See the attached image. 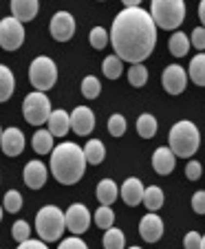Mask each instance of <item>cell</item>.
Segmentation results:
<instances>
[{
    "instance_id": "obj_1",
    "label": "cell",
    "mask_w": 205,
    "mask_h": 249,
    "mask_svg": "<svg viewBox=\"0 0 205 249\" xmlns=\"http://www.w3.org/2000/svg\"><path fill=\"white\" fill-rule=\"evenodd\" d=\"M111 44L115 55L130 64H141L157 44V24L141 7H126L115 16L111 27Z\"/></svg>"
},
{
    "instance_id": "obj_2",
    "label": "cell",
    "mask_w": 205,
    "mask_h": 249,
    "mask_svg": "<svg viewBox=\"0 0 205 249\" xmlns=\"http://www.w3.org/2000/svg\"><path fill=\"white\" fill-rule=\"evenodd\" d=\"M86 170L84 148H79L73 141L57 143L51 150V172L53 179H57L62 185H75Z\"/></svg>"
},
{
    "instance_id": "obj_3",
    "label": "cell",
    "mask_w": 205,
    "mask_h": 249,
    "mask_svg": "<svg viewBox=\"0 0 205 249\" xmlns=\"http://www.w3.org/2000/svg\"><path fill=\"white\" fill-rule=\"evenodd\" d=\"M168 143L170 150L174 152V157H181V159H190L194 157V152L201 146V132L187 119L177 122L168 132Z\"/></svg>"
},
{
    "instance_id": "obj_4",
    "label": "cell",
    "mask_w": 205,
    "mask_h": 249,
    "mask_svg": "<svg viewBox=\"0 0 205 249\" xmlns=\"http://www.w3.org/2000/svg\"><path fill=\"white\" fill-rule=\"evenodd\" d=\"M148 14L159 29L174 31L186 20V2L183 0H152Z\"/></svg>"
},
{
    "instance_id": "obj_5",
    "label": "cell",
    "mask_w": 205,
    "mask_h": 249,
    "mask_svg": "<svg viewBox=\"0 0 205 249\" xmlns=\"http://www.w3.org/2000/svg\"><path fill=\"white\" fill-rule=\"evenodd\" d=\"M36 230H37L40 240H44V243L60 240L66 230L64 212L57 205H44L42 210L36 214Z\"/></svg>"
},
{
    "instance_id": "obj_6",
    "label": "cell",
    "mask_w": 205,
    "mask_h": 249,
    "mask_svg": "<svg viewBox=\"0 0 205 249\" xmlns=\"http://www.w3.org/2000/svg\"><path fill=\"white\" fill-rule=\"evenodd\" d=\"M29 82L36 90H49L57 82V64L47 55H40L29 64Z\"/></svg>"
},
{
    "instance_id": "obj_7",
    "label": "cell",
    "mask_w": 205,
    "mask_h": 249,
    "mask_svg": "<svg viewBox=\"0 0 205 249\" xmlns=\"http://www.w3.org/2000/svg\"><path fill=\"white\" fill-rule=\"evenodd\" d=\"M22 115L31 126H44L51 115V102L42 90H33L22 102Z\"/></svg>"
},
{
    "instance_id": "obj_8",
    "label": "cell",
    "mask_w": 205,
    "mask_h": 249,
    "mask_svg": "<svg viewBox=\"0 0 205 249\" xmlns=\"http://www.w3.org/2000/svg\"><path fill=\"white\" fill-rule=\"evenodd\" d=\"M24 24L20 20H16L14 16L0 20V47L5 51H16L24 44Z\"/></svg>"
},
{
    "instance_id": "obj_9",
    "label": "cell",
    "mask_w": 205,
    "mask_h": 249,
    "mask_svg": "<svg viewBox=\"0 0 205 249\" xmlns=\"http://www.w3.org/2000/svg\"><path fill=\"white\" fill-rule=\"evenodd\" d=\"M64 223H66V230L73 231V234H84L89 231L91 227V212L86 205L82 203H73L69 210L64 212Z\"/></svg>"
},
{
    "instance_id": "obj_10",
    "label": "cell",
    "mask_w": 205,
    "mask_h": 249,
    "mask_svg": "<svg viewBox=\"0 0 205 249\" xmlns=\"http://www.w3.org/2000/svg\"><path fill=\"white\" fill-rule=\"evenodd\" d=\"M49 31H51L53 40H57V42H69L75 36V18L69 11H57L51 18Z\"/></svg>"
},
{
    "instance_id": "obj_11",
    "label": "cell",
    "mask_w": 205,
    "mask_h": 249,
    "mask_svg": "<svg viewBox=\"0 0 205 249\" xmlns=\"http://www.w3.org/2000/svg\"><path fill=\"white\" fill-rule=\"evenodd\" d=\"M161 84H163V89H166V93L181 95L183 90H186V86H187V73H186V69H183V66H179V64L166 66V71H163V77H161Z\"/></svg>"
},
{
    "instance_id": "obj_12",
    "label": "cell",
    "mask_w": 205,
    "mask_h": 249,
    "mask_svg": "<svg viewBox=\"0 0 205 249\" xmlns=\"http://www.w3.org/2000/svg\"><path fill=\"white\" fill-rule=\"evenodd\" d=\"M71 128L75 135L86 137L95 130V113L86 106H75L71 113Z\"/></svg>"
},
{
    "instance_id": "obj_13",
    "label": "cell",
    "mask_w": 205,
    "mask_h": 249,
    "mask_svg": "<svg viewBox=\"0 0 205 249\" xmlns=\"http://www.w3.org/2000/svg\"><path fill=\"white\" fill-rule=\"evenodd\" d=\"M47 177H49V170L42 161H29V163L24 165L22 179H24V183H27V188H31V190L44 188Z\"/></svg>"
},
{
    "instance_id": "obj_14",
    "label": "cell",
    "mask_w": 205,
    "mask_h": 249,
    "mask_svg": "<svg viewBox=\"0 0 205 249\" xmlns=\"http://www.w3.org/2000/svg\"><path fill=\"white\" fill-rule=\"evenodd\" d=\"M0 148L7 157H18L22 155L24 150V135L18 128H7L2 130V137H0Z\"/></svg>"
},
{
    "instance_id": "obj_15",
    "label": "cell",
    "mask_w": 205,
    "mask_h": 249,
    "mask_svg": "<svg viewBox=\"0 0 205 249\" xmlns=\"http://www.w3.org/2000/svg\"><path fill=\"white\" fill-rule=\"evenodd\" d=\"M139 234L146 243H157L163 236V221L157 214H146L139 223Z\"/></svg>"
},
{
    "instance_id": "obj_16",
    "label": "cell",
    "mask_w": 205,
    "mask_h": 249,
    "mask_svg": "<svg viewBox=\"0 0 205 249\" xmlns=\"http://www.w3.org/2000/svg\"><path fill=\"white\" fill-rule=\"evenodd\" d=\"M144 190L146 188L141 185V181L137 179V177H130V179H126L124 183H121L119 194H121V198H124L126 205L135 207V205H139V203L144 201Z\"/></svg>"
},
{
    "instance_id": "obj_17",
    "label": "cell",
    "mask_w": 205,
    "mask_h": 249,
    "mask_svg": "<svg viewBox=\"0 0 205 249\" xmlns=\"http://www.w3.org/2000/svg\"><path fill=\"white\" fill-rule=\"evenodd\" d=\"M37 11H40V2L37 0H11V16L20 22H31L36 20Z\"/></svg>"
},
{
    "instance_id": "obj_18",
    "label": "cell",
    "mask_w": 205,
    "mask_h": 249,
    "mask_svg": "<svg viewBox=\"0 0 205 249\" xmlns=\"http://www.w3.org/2000/svg\"><path fill=\"white\" fill-rule=\"evenodd\" d=\"M174 165H177V157H174V152L170 150V148H157V150L152 152V168L157 174H170L174 170Z\"/></svg>"
},
{
    "instance_id": "obj_19",
    "label": "cell",
    "mask_w": 205,
    "mask_h": 249,
    "mask_svg": "<svg viewBox=\"0 0 205 249\" xmlns=\"http://www.w3.org/2000/svg\"><path fill=\"white\" fill-rule=\"evenodd\" d=\"M47 130L51 132L53 137H64L66 132L71 130V115L66 113V110H51V115H49L47 119Z\"/></svg>"
},
{
    "instance_id": "obj_20",
    "label": "cell",
    "mask_w": 205,
    "mask_h": 249,
    "mask_svg": "<svg viewBox=\"0 0 205 249\" xmlns=\"http://www.w3.org/2000/svg\"><path fill=\"white\" fill-rule=\"evenodd\" d=\"M95 196H97L99 205H112L119 196V188L112 179H102L97 183V190H95Z\"/></svg>"
},
{
    "instance_id": "obj_21",
    "label": "cell",
    "mask_w": 205,
    "mask_h": 249,
    "mask_svg": "<svg viewBox=\"0 0 205 249\" xmlns=\"http://www.w3.org/2000/svg\"><path fill=\"white\" fill-rule=\"evenodd\" d=\"M14 89H16V77L11 73V69L0 64V104L7 102L14 95Z\"/></svg>"
},
{
    "instance_id": "obj_22",
    "label": "cell",
    "mask_w": 205,
    "mask_h": 249,
    "mask_svg": "<svg viewBox=\"0 0 205 249\" xmlns=\"http://www.w3.org/2000/svg\"><path fill=\"white\" fill-rule=\"evenodd\" d=\"M187 75L196 86H205V53H199V55H194L190 60Z\"/></svg>"
},
{
    "instance_id": "obj_23",
    "label": "cell",
    "mask_w": 205,
    "mask_h": 249,
    "mask_svg": "<svg viewBox=\"0 0 205 249\" xmlns=\"http://www.w3.org/2000/svg\"><path fill=\"white\" fill-rule=\"evenodd\" d=\"M168 49L174 57H183L190 51V38H187L183 31H174L168 40Z\"/></svg>"
},
{
    "instance_id": "obj_24",
    "label": "cell",
    "mask_w": 205,
    "mask_h": 249,
    "mask_svg": "<svg viewBox=\"0 0 205 249\" xmlns=\"http://www.w3.org/2000/svg\"><path fill=\"white\" fill-rule=\"evenodd\" d=\"M84 157H86V163L91 165H99L106 157V148L99 139H89V143L84 146Z\"/></svg>"
},
{
    "instance_id": "obj_25",
    "label": "cell",
    "mask_w": 205,
    "mask_h": 249,
    "mask_svg": "<svg viewBox=\"0 0 205 249\" xmlns=\"http://www.w3.org/2000/svg\"><path fill=\"white\" fill-rule=\"evenodd\" d=\"M157 119H154V115L150 113H144L137 117V135L141 137V139H152L154 135H157Z\"/></svg>"
},
{
    "instance_id": "obj_26",
    "label": "cell",
    "mask_w": 205,
    "mask_h": 249,
    "mask_svg": "<svg viewBox=\"0 0 205 249\" xmlns=\"http://www.w3.org/2000/svg\"><path fill=\"white\" fill-rule=\"evenodd\" d=\"M31 146L37 155H49L53 150V135L49 130H36L31 139Z\"/></svg>"
},
{
    "instance_id": "obj_27",
    "label": "cell",
    "mask_w": 205,
    "mask_h": 249,
    "mask_svg": "<svg viewBox=\"0 0 205 249\" xmlns=\"http://www.w3.org/2000/svg\"><path fill=\"white\" fill-rule=\"evenodd\" d=\"M163 190L159 185H150V188L144 190V205L148 207V212H157L163 207Z\"/></svg>"
},
{
    "instance_id": "obj_28",
    "label": "cell",
    "mask_w": 205,
    "mask_h": 249,
    "mask_svg": "<svg viewBox=\"0 0 205 249\" xmlns=\"http://www.w3.org/2000/svg\"><path fill=\"white\" fill-rule=\"evenodd\" d=\"M102 245H104V249H124V245H126V236H124L121 230H117V227H108V230L104 231Z\"/></svg>"
},
{
    "instance_id": "obj_29",
    "label": "cell",
    "mask_w": 205,
    "mask_h": 249,
    "mask_svg": "<svg viewBox=\"0 0 205 249\" xmlns=\"http://www.w3.org/2000/svg\"><path fill=\"white\" fill-rule=\"evenodd\" d=\"M128 82H130V86H135V89H141V86L148 82V69L144 66V62H141V64H132L130 69H128Z\"/></svg>"
},
{
    "instance_id": "obj_30",
    "label": "cell",
    "mask_w": 205,
    "mask_h": 249,
    "mask_svg": "<svg viewBox=\"0 0 205 249\" xmlns=\"http://www.w3.org/2000/svg\"><path fill=\"white\" fill-rule=\"evenodd\" d=\"M102 73L108 80H117V77L121 75V60L117 55H108L106 60L102 62Z\"/></svg>"
},
{
    "instance_id": "obj_31",
    "label": "cell",
    "mask_w": 205,
    "mask_h": 249,
    "mask_svg": "<svg viewBox=\"0 0 205 249\" xmlns=\"http://www.w3.org/2000/svg\"><path fill=\"white\" fill-rule=\"evenodd\" d=\"M95 223L99 230H108L115 223V212L111 210V205H99V210L95 212Z\"/></svg>"
},
{
    "instance_id": "obj_32",
    "label": "cell",
    "mask_w": 205,
    "mask_h": 249,
    "mask_svg": "<svg viewBox=\"0 0 205 249\" xmlns=\"http://www.w3.org/2000/svg\"><path fill=\"white\" fill-rule=\"evenodd\" d=\"M99 90H102V84H99L97 77L86 75L84 80H82V95H84L86 99H95L99 95Z\"/></svg>"
},
{
    "instance_id": "obj_33",
    "label": "cell",
    "mask_w": 205,
    "mask_h": 249,
    "mask_svg": "<svg viewBox=\"0 0 205 249\" xmlns=\"http://www.w3.org/2000/svg\"><path fill=\"white\" fill-rule=\"evenodd\" d=\"M2 207H5L7 212H11V214L20 212V210H22V194H20L18 190H9V192L5 194V201H2Z\"/></svg>"
},
{
    "instance_id": "obj_34",
    "label": "cell",
    "mask_w": 205,
    "mask_h": 249,
    "mask_svg": "<svg viewBox=\"0 0 205 249\" xmlns=\"http://www.w3.org/2000/svg\"><path fill=\"white\" fill-rule=\"evenodd\" d=\"M11 236H14L16 243H24V240L31 238V225H29L27 221H16L14 225H11Z\"/></svg>"
},
{
    "instance_id": "obj_35",
    "label": "cell",
    "mask_w": 205,
    "mask_h": 249,
    "mask_svg": "<svg viewBox=\"0 0 205 249\" xmlns=\"http://www.w3.org/2000/svg\"><path fill=\"white\" fill-rule=\"evenodd\" d=\"M89 40H91V47L93 49H104L108 42H111V36H108V31L104 27H93Z\"/></svg>"
},
{
    "instance_id": "obj_36",
    "label": "cell",
    "mask_w": 205,
    "mask_h": 249,
    "mask_svg": "<svg viewBox=\"0 0 205 249\" xmlns=\"http://www.w3.org/2000/svg\"><path fill=\"white\" fill-rule=\"evenodd\" d=\"M126 117L124 115H119V113H115V115H111V119H108V132H111L112 137H121L124 132H126Z\"/></svg>"
},
{
    "instance_id": "obj_37",
    "label": "cell",
    "mask_w": 205,
    "mask_h": 249,
    "mask_svg": "<svg viewBox=\"0 0 205 249\" xmlns=\"http://www.w3.org/2000/svg\"><path fill=\"white\" fill-rule=\"evenodd\" d=\"M190 44H194V49L203 51V49H205V27H196V29H192Z\"/></svg>"
},
{
    "instance_id": "obj_38",
    "label": "cell",
    "mask_w": 205,
    "mask_h": 249,
    "mask_svg": "<svg viewBox=\"0 0 205 249\" xmlns=\"http://www.w3.org/2000/svg\"><path fill=\"white\" fill-rule=\"evenodd\" d=\"M57 249H89V245L79 238V236H73V238H64V240H62Z\"/></svg>"
},
{
    "instance_id": "obj_39",
    "label": "cell",
    "mask_w": 205,
    "mask_h": 249,
    "mask_svg": "<svg viewBox=\"0 0 205 249\" xmlns=\"http://www.w3.org/2000/svg\"><path fill=\"white\" fill-rule=\"evenodd\" d=\"M201 172H203V168H201L199 161H187L186 165V177L190 181H199L201 179Z\"/></svg>"
},
{
    "instance_id": "obj_40",
    "label": "cell",
    "mask_w": 205,
    "mask_h": 249,
    "mask_svg": "<svg viewBox=\"0 0 205 249\" xmlns=\"http://www.w3.org/2000/svg\"><path fill=\"white\" fill-rule=\"evenodd\" d=\"M183 247L186 249H201V234L199 231H187L183 238Z\"/></svg>"
},
{
    "instance_id": "obj_41",
    "label": "cell",
    "mask_w": 205,
    "mask_h": 249,
    "mask_svg": "<svg viewBox=\"0 0 205 249\" xmlns=\"http://www.w3.org/2000/svg\"><path fill=\"white\" fill-rule=\"evenodd\" d=\"M192 210L196 214H205V190H201V192H196L192 196Z\"/></svg>"
},
{
    "instance_id": "obj_42",
    "label": "cell",
    "mask_w": 205,
    "mask_h": 249,
    "mask_svg": "<svg viewBox=\"0 0 205 249\" xmlns=\"http://www.w3.org/2000/svg\"><path fill=\"white\" fill-rule=\"evenodd\" d=\"M18 249H49V247H47V243H44V240L29 238V240H24V243H20Z\"/></svg>"
},
{
    "instance_id": "obj_43",
    "label": "cell",
    "mask_w": 205,
    "mask_h": 249,
    "mask_svg": "<svg viewBox=\"0 0 205 249\" xmlns=\"http://www.w3.org/2000/svg\"><path fill=\"white\" fill-rule=\"evenodd\" d=\"M199 18H201V22H203V27H205V0H201V5H199Z\"/></svg>"
},
{
    "instance_id": "obj_44",
    "label": "cell",
    "mask_w": 205,
    "mask_h": 249,
    "mask_svg": "<svg viewBox=\"0 0 205 249\" xmlns=\"http://www.w3.org/2000/svg\"><path fill=\"white\" fill-rule=\"evenodd\" d=\"M126 7H139L141 5V0H121Z\"/></svg>"
},
{
    "instance_id": "obj_45",
    "label": "cell",
    "mask_w": 205,
    "mask_h": 249,
    "mask_svg": "<svg viewBox=\"0 0 205 249\" xmlns=\"http://www.w3.org/2000/svg\"><path fill=\"white\" fill-rule=\"evenodd\" d=\"M201 249H205V236H201Z\"/></svg>"
},
{
    "instance_id": "obj_46",
    "label": "cell",
    "mask_w": 205,
    "mask_h": 249,
    "mask_svg": "<svg viewBox=\"0 0 205 249\" xmlns=\"http://www.w3.org/2000/svg\"><path fill=\"white\" fill-rule=\"evenodd\" d=\"M2 210H5V207H2V205H0V221H2Z\"/></svg>"
},
{
    "instance_id": "obj_47",
    "label": "cell",
    "mask_w": 205,
    "mask_h": 249,
    "mask_svg": "<svg viewBox=\"0 0 205 249\" xmlns=\"http://www.w3.org/2000/svg\"><path fill=\"white\" fill-rule=\"evenodd\" d=\"M0 137H2V128H0Z\"/></svg>"
},
{
    "instance_id": "obj_48",
    "label": "cell",
    "mask_w": 205,
    "mask_h": 249,
    "mask_svg": "<svg viewBox=\"0 0 205 249\" xmlns=\"http://www.w3.org/2000/svg\"><path fill=\"white\" fill-rule=\"evenodd\" d=\"M130 249H141V247H130Z\"/></svg>"
}]
</instances>
